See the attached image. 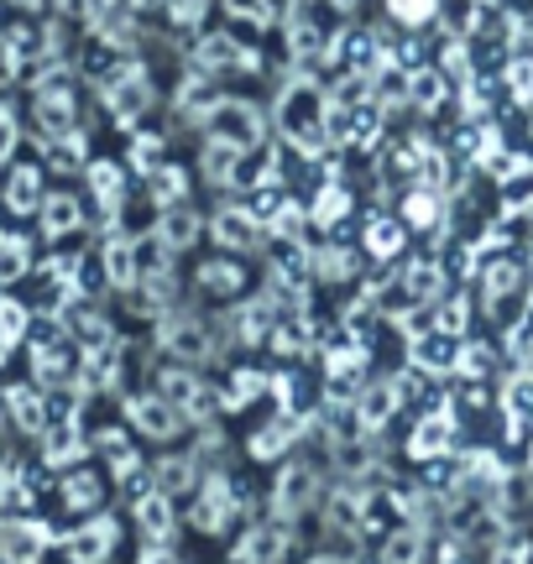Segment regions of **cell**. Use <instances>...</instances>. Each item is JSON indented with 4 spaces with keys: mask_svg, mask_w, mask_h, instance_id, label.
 <instances>
[{
    "mask_svg": "<svg viewBox=\"0 0 533 564\" xmlns=\"http://www.w3.org/2000/svg\"><path fill=\"white\" fill-rule=\"evenodd\" d=\"M325 116H329V100L319 95V84L314 79H287L283 95H278V126H283V137L293 147H304V152H319L329 141L325 131Z\"/></svg>",
    "mask_w": 533,
    "mask_h": 564,
    "instance_id": "6da1fadb",
    "label": "cell"
},
{
    "mask_svg": "<svg viewBox=\"0 0 533 564\" xmlns=\"http://www.w3.org/2000/svg\"><path fill=\"white\" fill-rule=\"evenodd\" d=\"M205 137L251 152V147L262 141V116H257V105H247V100H215L205 110Z\"/></svg>",
    "mask_w": 533,
    "mask_h": 564,
    "instance_id": "7a4b0ae2",
    "label": "cell"
},
{
    "mask_svg": "<svg viewBox=\"0 0 533 564\" xmlns=\"http://www.w3.org/2000/svg\"><path fill=\"white\" fill-rule=\"evenodd\" d=\"M105 100H110V116H116V121L131 126L146 105H152V84H146V74L137 63H126V68H116V79L105 84Z\"/></svg>",
    "mask_w": 533,
    "mask_h": 564,
    "instance_id": "3957f363",
    "label": "cell"
},
{
    "mask_svg": "<svg viewBox=\"0 0 533 564\" xmlns=\"http://www.w3.org/2000/svg\"><path fill=\"white\" fill-rule=\"evenodd\" d=\"M194 63H199V74H226V68H257V53L251 47H241L236 37H199V47H194Z\"/></svg>",
    "mask_w": 533,
    "mask_h": 564,
    "instance_id": "277c9868",
    "label": "cell"
},
{
    "mask_svg": "<svg viewBox=\"0 0 533 564\" xmlns=\"http://www.w3.org/2000/svg\"><path fill=\"white\" fill-rule=\"evenodd\" d=\"M209 236L226 246V251H257L262 246V220L251 209H220L215 225H209Z\"/></svg>",
    "mask_w": 533,
    "mask_h": 564,
    "instance_id": "5b68a950",
    "label": "cell"
},
{
    "mask_svg": "<svg viewBox=\"0 0 533 564\" xmlns=\"http://www.w3.org/2000/svg\"><path fill=\"white\" fill-rule=\"evenodd\" d=\"M163 345L178 356V361H205L209 356V329L194 314H173L163 324Z\"/></svg>",
    "mask_w": 533,
    "mask_h": 564,
    "instance_id": "8992f818",
    "label": "cell"
},
{
    "mask_svg": "<svg viewBox=\"0 0 533 564\" xmlns=\"http://www.w3.org/2000/svg\"><path fill=\"white\" fill-rule=\"evenodd\" d=\"M314 491H319L314 470H308V465H293V470H283V481H278V491H272V512L287 523V518H298V512L314 502Z\"/></svg>",
    "mask_w": 533,
    "mask_h": 564,
    "instance_id": "52a82bcc",
    "label": "cell"
},
{
    "mask_svg": "<svg viewBox=\"0 0 533 564\" xmlns=\"http://www.w3.org/2000/svg\"><path fill=\"white\" fill-rule=\"evenodd\" d=\"M47 549V528L37 523H6L0 528V560L6 564H37Z\"/></svg>",
    "mask_w": 533,
    "mask_h": 564,
    "instance_id": "ba28073f",
    "label": "cell"
},
{
    "mask_svg": "<svg viewBox=\"0 0 533 564\" xmlns=\"http://www.w3.org/2000/svg\"><path fill=\"white\" fill-rule=\"evenodd\" d=\"M283 554H287V528L283 523L251 528L247 539L236 544V564H278Z\"/></svg>",
    "mask_w": 533,
    "mask_h": 564,
    "instance_id": "9c48e42d",
    "label": "cell"
},
{
    "mask_svg": "<svg viewBox=\"0 0 533 564\" xmlns=\"http://www.w3.org/2000/svg\"><path fill=\"white\" fill-rule=\"evenodd\" d=\"M131 419H137V429L152 434V440H173V434L184 429V413L167 403L163 392H157V398H137V403H131Z\"/></svg>",
    "mask_w": 533,
    "mask_h": 564,
    "instance_id": "30bf717a",
    "label": "cell"
},
{
    "mask_svg": "<svg viewBox=\"0 0 533 564\" xmlns=\"http://www.w3.org/2000/svg\"><path fill=\"white\" fill-rule=\"evenodd\" d=\"M283 26H287V47H293V58H319V53L329 47L325 32H319L314 17H308V0H293V6H287Z\"/></svg>",
    "mask_w": 533,
    "mask_h": 564,
    "instance_id": "8fae6325",
    "label": "cell"
},
{
    "mask_svg": "<svg viewBox=\"0 0 533 564\" xmlns=\"http://www.w3.org/2000/svg\"><path fill=\"white\" fill-rule=\"evenodd\" d=\"M163 398H167L173 408H178L184 419H205L209 408H215L209 387H205V382H194L188 371H167V377H163Z\"/></svg>",
    "mask_w": 533,
    "mask_h": 564,
    "instance_id": "7c38bea8",
    "label": "cell"
},
{
    "mask_svg": "<svg viewBox=\"0 0 533 564\" xmlns=\"http://www.w3.org/2000/svg\"><path fill=\"white\" fill-rule=\"evenodd\" d=\"M110 549H116V523H110V518H95L89 528H79V533L68 539V560L74 564H105Z\"/></svg>",
    "mask_w": 533,
    "mask_h": 564,
    "instance_id": "4fadbf2b",
    "label": "cell"
},
{
    "mask_svg": "<svg viewBox=\"0 0 533 564\" xmlns=\"http://www.w3.org/2000/svg\"><path fill=\"white\" fill-rule=\"evenodd\" d=\"M413 361L424 371H455L460 366V345L450 329H429V335H413Z\"/></svg>",
    "mask_w": 533,
    "mask_h": 564,
    "instance_id": "5bb4252c",
    "label": "cell"
},
{
    "mask_svg": "<svg viewBox=\"0 0 533 564\" xmlns=\"http://www.w3.org/2000/svg\"><path fill=\"white\" fill-rule=\"evenodd\" d=\"M152 241L163 246V251H188V246L199 241V215L184 209V204H173L163 220H157V236H152Z\"/></svg>",
    "mask_w": 533,
    "mask_h": 564,
    "instance_id": "9a60e30c",
    "label": "cell"
},
{
    "mask_svg": "<svg viewBox=\"0 0 533 564\" xmlns=\"http://www.w3.org/2000/svg\"><path fill=\"white\" fill-rule=\"evenodd\" d=\"M241 158H247L241 147H230V141H215V137H209L205 152H199V173H205L215 188H226V183L241 173Z\"/></svg>",
    "mask_w": 533,
    "mask_h": 564,
    "instance_id": "2e32d148",
    "label": "cell"
},
{
    "mask_svg": "<svg viewBox=\"0 0 533 564\" xmlns=\"http://www.w3.org/2000/svg\"><path fill=\"white\" fill-rule=\"evenodd\" d=\"M37 121H42L47 137H68V131H74V95L47 84V89L37 95Z\"/></svg>",
    "mask_w": 533,
    "mask_h": 564,
    "instance_id": "e0dca14e",
    "label": "cell"
},
{
    "mask_svg": "<svg viewBox=\"0 0 533 564\" xmlns=\"http://www.w3.org/2000/svg\"><path fill=\"white\" fill-rule=\"evenodd\" d=\"M450 440H455L450 413H434V419L418 423V434L409 440V455L413 460H434V455H445V449H450Z\"/></svg>",
    "mask_w": 533,
    "mask_h": 564,
    "instance_id": "ac0fdd59",
    "label": "cell"
},
{
    "mask_svg": "<svg viewBox=\"0 0 533 564\" xmlns=\"http://www.w3.org/2000/svg\"><path fill=\"white\" fill-rule=\"evenodd\" d=\"M230 512H236V491H230L226 481H209V486H205V497H199V507H194V523L215 533V528L226 523Z\"/></svg>",
    "mask_w": 533,
    "mask_h": 564,
    "instance_id": "d6986e66",
    "label": "cell"
},
{
    "mask_svg": "<svg viewBox=\"0 0 533 564\" xmlns=\"http://www.w3.org/2000/svg\"><path fill=\"white\" fill-rule=\"evenodd\" d=\"M105 278L116 282V288H131V282L142 278V267H137V241L116 236V241L105 246Z\"/></svg>",
    "mask_w": 533,
    "mask_h": 564,
    "instance_id": "ffe728a7",
    "label": "cell"
},
{
    "mask_svg": "<svg viewBox=\"0 0 533 564\" xmlns=\"http://www.w3.org/2000/svg\"><path fill=\"white\" fill-rule=\"evenodd\" d=\"M293 429H298V419H293V413H278L272 423H262V429H257V440H251V455H257V460H272V455H283L287 444H293Z\"/></svg>",
    "mask_w": 533,
    "mask_h": 564,
    "instance_id": "44dd1931",
    "label": "cell"
},
{
    "mask_svg": "<svg viewBox=\"0 0 533 564\" xmlns=\"http://www.w3.org/2000/svg\"><path fill=\"white\" fill-rule=\"evenodd\" d=\"M6 204H11L17 215L42 209V173L37 167H17V173H11V183H6Z\"/></svg>",
    "mask_w": 533,
    "mask_h": 564,
    "instance_id": "7402d4cb",
    "label": "cell"
},
{
    "mask_svg": "<svg viewBox=\"0 0 533 564\" xmlns=\"http://www.w3.org/2000/svg\"><path fill=\"white\" fill-rule=\"evenodd\" d=\"M502 209L508 215H529L533 209V167L529 162H513L508 178H502Z\"/></svg>",
    "mask_w": 533,
    "mask_h": 564,
    "instance_id": "603a6c76",
    "label": "cell"
},
{
    "mask_svg": "<svg viewBox=\"0 0 533 564\" xmlns=\"http://www.w3.org/2000/svg\"><path fill=\"white\" fill-rule=\"evenodd\" d=\"M79 225H84V209L74 204V194L42 199V230H47V236H68V230H79Z\"/></svg>",
    "mask_w": 533,
    "mask_h": 564,
    "instance_id": "cb8c5ba5",
    "label": "cell"
},
{
    "mask_svg": "<svg viewBox=\"0 0 533 564\" xmlns=\"http://www.w3.org/2000/svg\"><path fill=\"white\" fill-rule=\"evenodd\" d=\"M502 408H508V423H513L518 434H533V377H513Z\"/></svg>",
    "mask_w": 533,
    "mask_h": 564,
    "instance_id": "d4e9b609",
    "label": "cell"
},
{
    "mask_svg": "<svg viewBox=\"0 0 533 564\" xmlns=\"http://www.w3.org/2000/svg\"><path fill=\"white\" fill-rule=\"evenodd\" d=\"M392 408H398V387H367V398L356 403V419H361V429H382L392 419Z\"/></svg>",
    "mask_w": 533,
    "mask_h": 564,
    "instance_id": "484cf974",
    "label": "cell"
},
{
    "mask_svg": "<svg viewBox=\"0 0 533 564\" xmlns=\"http://www.w3.org/2000/svg\"><path fill=\"white\" fill-rule=\"evenodd\" d=\"M89 188H95V199H100V209L105 215H116V209H121V173H116V167H110V162H95V167H89Z\"/></svg>",
    "mask_w": 533,
    "mask_h": 564,
    "instance_id": "4316f807",
    "label": "cell"
},
{
    "mask_svg": "<svg viewBox=\"0 0 533 564\" xmlns=\"http://www.w3.org/2000/svg\"><path fill=\"white\" fill-rule=\"evenodd\" d=\"M241 282H247V267H236V262L199 267V288H205V293H241Z\"/></svg>",
    "mask_w": 533,
    "mask_h": 564,
    "instance_id": "83f0119b",
    "label": "cell"
},
{
    "mask_svg": "<svg viewBox=\"0 0 533 564\" xmlns=\"http://www.w3.org/2000/svg\"><path fill=\"white\" fill-rule=\"evenodd\" d=\"M382 564H424V533L418 528H403L382 544Z\"/></svg>",
    "mask_w": 533,
    "mask_h": 564,
    "instance_id": "f1b7e54d",
    "label": "cell"
},
{
    "mask_svg": "<svg viewBox=\"0 0 533 564\" xmlns=\"http://www.w3.org/2000/svg\"><path fill=\"white\" fill-rule=\"evenodd\" d=\"M146 178H152V199L163 204V209L184 204V194H188V173H184V167H157V173H146Z\"/></svg>",
    "mask_w": 533,
    "mask_h": 564,
    "instance_id": "f546056e",
    "label": "cell"
},
{
    "mask_svg": "<svg viewBox=\"0 0 533 564\" xmlns=\"http://www.w3.org/2000/svg\"><path fill=\"white\" fill-rule=\"evenodd\" d=\"M439 282H445V267H434V262H413L409 272H403V293H409V299H434V293H439Z\"/></svg>",
    "mask_w": 533,
    "mask_h": 564,
    "instance_id": "4dcf8cb0",
    "label": "cell"
},
{
    "mask_svg": "<svg viewBox=\"0 0 533 564\" xmlns=\"http://www.w3.org/2000/svg\"><path fill=\"white\" fill-rule=\"evenodd\" d=\"M37 377L42 382H68V377H74V350H68V345H42Z\"/></svg>",
    "mask_w": 533,
    "mask_h": 564,
    "instance_id": "1f68e13d",
    "label": "cell"
},
{
    "mask_svg": "<svg viewBox=\"0 0 533 564\" xmlns=\"http://www.w3.org/2000/svg\"><path fill=\"white\" fill-rule=\"evenodd\" d=\"M137 518H142V528L152 533V539H167V533H173V507H167L163 491H157V497H142Z\"/></svg>",
    "mask_w": 533,
    "mask_h": 564,
    "instance_id": "d6a6232c",
    "label": "cell"
},
{
    "mask_svg": "<svg viewBox=\"0 0 533 564\" xmlns=\"http://www.w3.org/2000/svg\"><path fill=\"white\" fill-rule=\"evenodd\" d=\"M409 100L418 105V110H434V105L445 100V79H439L434 68H418V74H409Z\"/></svg>",
    "mask_w": 533,
    "mask_h": 564,
    "instance_id": "836d02e7",
    "label": "cell"
},
{
    "mask_svg": "<svg viewBox=\"0 0 533 564\" xmlns=\"http://www.w3.org/2000/svg\"><path fill=\"white\" fill-rule=\"evenodd\" d=\"M314 272H319L325 282H340V278H350V272H356V257H350V251H340V246L314 251Z\"/></svg>",
    "mask_w": 533,
    "mask_h": 564,
    "instance_id": "e575fe53",
    "label": "cell"
},
{
    "mask_svg": "<svg viewBox=\"0 0 533 564\" xmlns=\"http://www.w3.org/2000/svg\"><path fill=\"white\" fill-rule=\"evenodd\" d=\"M157 491L173 497V491H194V465L188 460H163L157 465Z\"/></svg>",
    "mask_w": 533,
    "mask_h": 564,
    "instance_id": "d590c367",
    "label": "cell"
},
{
    "mask_svg": "<svg viewBox=\"0 0 533 564\" xmlns=\"http://www.w3.org/2000/svg\"><path fill=\"white\" fill-rule=\"evenodd\" d=\"M367 246L377 251V257H392V251L403 246V225L398 220H371L367 225Z\"/></svg>",
    "mask_w": 533,
    "mask_h": 564,
    "instance_id": "8d00e7d4",
    "label": "cell"
},
{
    "mask_svg": "<svg viewBox=\"0 0 533 564\" xmlns=\"http://www.w3.org/2000/svg\"><path fill=\"white\" fill-rule=\"evenodd\" d=\"M63 497H68V507H95L100 502V481H95L89 470H74V476L63 481Z\"/></svg>",
    "mask_w": 533,
    "mask_h": 564,
    "instance_id": "74e56055",
    "label": "cell"
},
{
    "mask_svg": "<svg viewBox=\"0 0 533 564\" xmlns=\"http://www.w3.org/2000/svg\"><path fill=\"white\" fill-rule=\"evenodd\" d=\"M329 528H335V533H356V528H361V502H356L350 491H340V497L329 502Z\"/></svg>",
    "mask_w": 533,
    "mask_h": 564,
    "instance_id": "f35d334b",
    "label": "cell"
},
{
    "mask_svg": "<svg viewBox=\"0 0 533 564\" xmlns=\"http://www.w3.org/2000/svg\"><path fill=\"white\" fill-rule=\"evenodd\" d=\"M513 288H518V262H508V257H502V262L487 267V299H508Z\"/></svg>",
    "mask_w": 533,
    "mask_h": 564,
    "instance_id": "ab89813d",
    "label": "cell"
},
{
    "mask_svg": "<svg viewBox=\"0 0 533 564\" xmlns=\"http://www.w3.org/2000/svg\"><path fill=\"white\" fill-rule=\"evenodd\" d=\"M226 11L230 17H241L247 26H272V17H278L272 0H226Z\"/></svg>",
    "mask_w": 533,
    "mask_h": 564,
    "instance_id": "60d3db41",
    "label": "cell"
},
{
    "mask_svg": "<svg viewBox=\"0 0 533 564\" xmlns=\"http://www.w3.org/2000/svg\"><path fill=\"white\" fill-rule=\"evenodd\" d=\"M392 17L409 21V26H424V21H434V11H439V0H388Z\"/></svg>",
    "mask_w": 533,
    "mask_h": 564,
    "instance_id": "b9f144b4",
    "label": "cell"
},
{
    "mask_svg": "<svg viewBox=\"0 0 533 564\" xmlns=\"http://www.w3.org/2000/svg\"><path fill=\"white\" fill-rule=\"evenodd\" d=\"M492 361H497L492 345H460V371H466V377H487Z\"/></svg>",
    "mask_w": 533,
    "mask_h": 564,
    "instance_id": "7bdbcfd3",
    "label": "cell"
},
{
    "mask_svg": "<svg viewBox=\"0 0 533 564\" xmlns=\"http://www.w3.org/2000/svg\"><path fill=\"white\" fill-rule=\"evenodd\" d=\"M340 215H346V188H335V183H329V188H319V199H314V220H340Z\"/></svg>",
    "mask_w": 533,
    "mask_h": 564,
    "instance_id": "ee69618b",
    "label": "cell"
},
{
    "mask_svg": "<svg viewBox=\"0 0 533 564\" xmlns=\"http://www.w3.org/2000/svg\"><path fill=\"white\" fill-rule=\"evenodd\" d=\"M403 209H409L413 230H429L434 215H439V199H434V194H409V204H403Z\"/></svg>",
    "mask_w": 533,
    "mask_h": 564,
    "instance_id": "f6af8a7d",
    "label": "cell"
},
{
    "mask_svg": "<svg viewBox=\"0 0 533 564\" xmlns=\"http://www.w3.org/2000/svg\"><path fill=\"white\" fill-rule=\"evenodd\" d=\"M508 84H513L518 100L533 105V58H513V63H508Z\"/></svg>",
    "mask_w": 533,
    "mask_h": 564,
    "instance_id": "bcb514c9",
    "label": "cell"
},
{
    "mask_svg": "<svg viewBox=\"0 0 533 564\" xmlns=\"http://www.w3.org/2000/svg\"><path fill=\"white\" fill-rule=\"evenodd\" d=\"M262 377H257V371H236V382H230V398H226V403L230 408H247L251 403V398H257V392H262Z\"/></svg>",
    "mask_w": 533,
    "mask_h": 564,
    "instance_id": "7dc6e473",
    "label": "cell"
},
{
    "mask_svg": "<svg viewBox=\"0 0 533 564\" xmlns=\"http://www.w3.org/2000/svg\"><path fill=\"white\" fill-rule=\"evenodd\" d=\"M11 408H17L21 429H42V403L26 392V387H17V392H11Z\"/></svg>",
    "mask_w": 533,
    "mask_h": 564,
    "instance_id": "c3c4849f",
    "label": "cell"
},
{
    "mask_svg": "<svg viewBox=\"0 0 533 564\" xmlns=\"http://www.w3.org/2000/svg\"><path fill=\"white\" fill-rule=\"evenodd\" d=\"M68 455H79V440H74V429H47V460H68Z\"/></svg>",
    "mask_w": 533,
    "mask_h": 564,
    "instance_id": "681fc988",
    "label": "cell"
},
{
    "mask_svg": "<svg viewBox=\"0 0 533 564\" xmlns=\"http://www.w3.org/2000/svg\"><path fill=\"white\" fill-rule=\"evenodd\" d=\"M157 158H163V141L137 137V167H142V173H157Z\"/></svg>",
    "mask_w": 533,
    "mask_h": 564,
    "instance_id": "f907efd6",
    "label": "cell"
},
{
    "mask_svg": "<svg viewBox=\"0 0 533 564\" xmlns=\"http://www.w3.org/2000/svg\"><path fill=\"white\" fill-rule=\"evenodd\" d=\"M439 329H450V335H460V329H466V303H460V299L445 303V308H439Z\"/></svg>",
    "mask_w": 533,
    "mask_h": 564,
    "instance_id": "816d5d0a",
    "label": "cell"
},
{
    "mask_svg": "<svg viewBox=\"0 0 533 564\" xmlns=\"http://www.w3.org/2000/svg\"><path fill=\"white\" fill-rule=\"evenodd\" d=\"M11 141H17V126H11V116H6V110H0V158H6V152H11Z\"/></svg>",
    "mask_w": 533,
    "mask_h": 564,
    "instance_id": "f5cc1de1",
    "label": "cell"
},
{
    "mask_svg": "<svg viewBox=\"0 0 533 564\" xmlns=\"http://www.w3.org/2000/svg\"><path fill=\"white\" fill-rule=\"evenodd\" d=\"M497 564H529V549H523V544H508L502 554H497Z\"/></svg>",
    "mask_w": 533,
    "mask_h": 564,
    "instance_id": "db71d44e",
    "label": "cell"
},
{
    "mask_svg": "<svg viewBox=\"0 0 533 564\" xmlns=\"http://www.w3.org/2000/svg\"><path fill=\"white\" fill-rule=\"evenodd\" d=\"M58 11H74V17H84V11H89V0H58Z\"/></svg>",
    "mask_w": 533,
    "mask_h": 564,
    "instance_id": "11a10c76",
    "label": "cell"
},
{
    "mask_svg": "<svg viewBox=\"0 0 533 564\" xmlns=\"http://www.w3.org/2000/svg\"><path fill=\"white\" fill-rule=\"evenodd\" d=\"M142 564H178V560H173V554H157V549H152V554H146Z\"/></svg>",
    "mask_w": 533,
    "mask_h": 564,
    "instance_id": "9f6ffc18",
    "label": "cell"
},
{
    "mask_svg": "<svg viewBox=\"0 0 533 564\" xmlns=\"http://www.w3.org/2000/svg\"><path fill=\"white\" fill-rule=\"evenodd\" d=\"M329 6H335V11H356L361 0H329Z\"/></svg>",
    "mask_w": 533,
    "mask_h": 564,
    "instance_id": "6f0895ef",
    "label": "cell"
},
{
    "mask_svg": "<svg viewBox=\"0 0 533 564\" xmlns=\"http://www.w3.org/2000/svg\"><path fill=\"white\" fill-rule=\"evenodd\" d=\"M445 564H466V554H460V549H450V554H445Z\"/></svg>",
    "mask_w": 533,
    "mask_h": 564,
    "instance_id": "680465c9",
    "label": "cell"
},
{
    "mask_svg": "<svg viewBox=\"0 0 533 564\" xmlns=\"http://www.w3.org/2000/svg\"><path fill=\"white\" fill-rule=\"evenodd\" d=\"M308 564H350V560H335V554H325V560H308Z\"/></svg>",
    "mask_w": 533,
    "mask_h": 564,
    "instance_id": "91938a15",
    "label": "cell"
},
{
    "mask_svg": "<svg viewBox=\"0 0 533 564\" xmlns=\"http://www.w3.org/2000/svg\"><path fill=\"white\" fill-rule=\"evenodd\" d=\"M11 6H26V11H32V6H42V0H11Z\"/></svg>",
    "mask_w": 533,
    "mask_h": 564,
    "instance_id": "94428289",
    "label": "cell"
}]
</instances>
